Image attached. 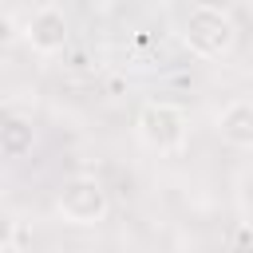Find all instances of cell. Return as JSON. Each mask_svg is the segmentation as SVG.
Instances as JSON below:
<instances>
[{
	"instance_id": "cell-7",
	"label": "cell",
	"mask_w": 253,
	"mask_h": 253,
	"mask_svg": "<svg viewBox=\"0 0 253 253\" xmlns=\"http://www.w3.org/2000/svg\"><path fill=\"white\" fill-rule=\"evenodd\" d=\"M12 241H16V221H12L8 210H0V253H4Z\"/></svg>"
},
{
	"instance_id": "cell-8",
	"label": "cell",
	"mask_w": 253,
	"mask_h": 253,
	"mask_svg": "<svg viewBox=\"0 0 253 253\" xmlns=\"http://www.w3.org/2000/svg\"><path fill=\"white\" fill-rule=\"evenodd\" d=\"M202 4H213V8H225L229 0H202Z\"/></svg>"
},
{
	"instance_id": "cell-6",
	"label": "cell",
	"mask_w": 253,
	"mask_h": 253,
	"mask_svg": "<svg viewBox=\"0 0 253 253\" xmlns=\"http://www.w3.org/2000/svg\"><path fill=\"white\" fill-rule=\"evenodd\" d=\"M36 146V126L24 115H0V154L4 158H24Z\"/></svg>"
},
{
	"instance_id": "cell-1",
	"label": "cell",
	"mask_w": 253,
	"mask_h": 253,
	"mask_svg": "<svg viewBox=\"0 0 253 253\" xmlns=\"http://www.w3.org/2000/svg\"><path fill=\"white\" fill-rule=\"evenodd\" d=\"M134 134L154 154H182L190 142V115L170 99H146L134 115Z\"/></svg>"
},
{
	"instance_id": "cell-5",
	"label": "cell",
	"mask_w": 253,
	"mask_h": 253,
	"mask_svg": "<svg viewBox=\"0 0 253 253\" xmlns=\"http://www.w3.org/2000/svg\"><path fill=\"white\" fill-rule=\"evenodd\" d=\"M217 134L237 150H253V99H229L217 111Z\"/></svg>"
},
{
	"instance_id": "cell-3",
	"label": "cell",
	"mask_w": 253,
	"mask_h": 253,
	"mask_svg": "<svg viewBox=\"0 0 253 253\" xmlns=\"http://www.w3.org/2000/svg\"><path fill=\"white\" fill-rule=\"evenodd\" d=\"M55 210L67 225L87 229V225H99L111 213V198H107V186L95 174H71L55 194Z\"/></svg>"
},
{
	"instance_id": "cell-4",
	"label": "cell",
	"mask_w": 253,
	"mask_h": 253,
	"mask_svg": "<svg viewBox=\"0 0 253 253\" xmlns=\"http://www.w3.org/2000/svg\"><path fill=\"white\" fill-rule=\"evenodd\" d=\"M24 36H28L32 51H40V55H59V51L67 47V16H63V8H55V4L36 8V12L28 16V24H24Z\"/></svg>"
},
{
	"instance_id": "cell-2",
	"label": "cell",
	"mask_w": 253,
	"mask_h": 253,
	"mask_svg": "<svg viewBox=\"0 0 253 253\" xmlns=\"http://www.w3.org/2000/svg\"><path fill=\"white\" fill-rule=\"evenodd\" d=\"M182 40L198 59H225L237 43V24L225 8L213 4H194L182 16Z\"/></svg>"
}]
</instances>
